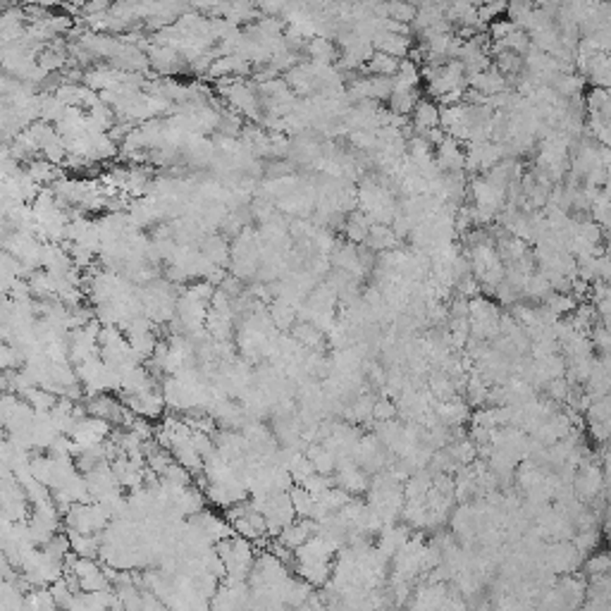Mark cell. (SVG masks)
Returning <instances> with one entry per match:
<instances>
[{"label":"cell","instance_id":"1","mask_svg":"<svg viewBox=\"0 0 611 611\" xmlns=\"http://www.w3.org/2000/svg\"><path fill=\"white\" fill-rule=\"evenodd\" d=\"M215 552L220 554L222 564H225V578L227 580H246L251 573L253 559H256V544L246 537L227 535L225 540L215 542Z\"/></svg>","mask_w":611,"mask_h":611},{"label":"cell","instance_id":"2","mask_svg":"<svg viewBox=\"0 0 611 611\" xmlns=\"http://www.w3.org/2000/svg\"><path fill=\"white\" fill-rule=\"evenodd\" d=\"M316 532H318V523L313 521V518H299V516H296L292 523L284 525V528L280 530V535H275V540L282 542L284 547L294 552L296 547H301V544H304L308 537L316 535Z\"/></svg>","mask_w":611,"mask_h":611},{"label":"cell","instance_id":"3","mask_svg":"<svg viewBox=\"0 0 611 611\" xmlns=\"http://www.w3.org/2000/svg\"><path fill=\"white\" fill-rule=\"evenodd\" d=\"M306 456L311 458L316 473H325V475L335 473L337 456H335V451L328 449V446L323 444V442H311V444L306 446Z\"/></svg>","mask_w":611,"mask_h":611},{"label":"cell","instance_id":"4","mask_svg":"<svg viewBox=\"0 0 611 611\" xmlns=\"http://www.w3.org/2000/svg\"><path fill=\"white\" fill-rule=\"evenodd\" d=\"M413 122L416 129L420 131V136H425L427 131L439 127V108L430 101H418L413 108Z\"/></svg>","mask_w":611,"mask_h":611},{"label":"cell","instance_id":"5","mask_svg":"<svg viewBox=\"0 0 611 611\" xmlns=\"http://www.w3.org/2000/svg\"><path fill=\"white\" fill-rule=\"evenodd\" d=\"M70 547L77 556L96 559L101 552V532H67Z\"/></svg>","mask_w":611,"mask_h":611},{"label":"cell","instance_id":"6","mask_svg":"<svg viewBox=\"0 0 611 611\" xmlns=\"http://www.w3.org/2000/svg\"><path fill=\"white\" fill-rule=\"evenodd\" d=\"M289 499H292V506H294L296 516H299V518H311L313 506H316V499H313L304 487L294 482V485L289 487Z\"/></svg>","mask_w":611,"mask_h":611},{"label":"cell","instance_id":"7","mask_svg":"<svg viewBox=\"0 0 611 611\" xmlns=\"http://www.w3.org/2000/svg\"><path fill=\"white\" fill-rule=\"evenodd\" d=\"M580 568L585 571V576L592 578V576H604V573L611 571V559L607 552H590L588 559L583 556V564H580Z\"/></svg>","mask_w":611,"mask_h":611},{"label":"cell","instance_id":"8","mask_svg":"<svg viewBox=\"0 0 611 611\" xmlns=\"http://www.w3.org/2000/svg\"><path fill=\"white\" fill-rule=\"evenodd\" d=\"M397 239H399L397 234L385 225H373L368 229V237H366V241L373 249H392V246L397 244Z\"/></svg>","mask_w":611,"mask_h":611},{"label":"cell","instance_id":"9","mask_svg":"<svg viewBox=\"0 0 611 611\" xmlns=\"http://www.w3.org/2000/svg\"><path fill=\"white\" fill-rule=\"evenodd\" d=\"M368 229H371L368 215L356 213L347 222V237H349V241H354V244H363V241H366V237H368Z\"/></svg>","mask_w":611,"mask_h":611},{"label":"cell","instance_id":"10","mask_svg":"<svg viewBox=\"0 0 611 611\" xmlns=\"http://www.w3.org/2000/svg\"><path fill=\"white\" fill-rule=\"evenodd\" d=\"M399 416V409H397V404L392 401V399H375V404H373V420H378V423H382V420H394Z\"/></svg>","mask_w":611,"mask_h":611}]
</instances>
